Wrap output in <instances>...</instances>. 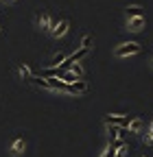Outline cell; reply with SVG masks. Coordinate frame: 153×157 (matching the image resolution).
Returning <instances> with one entry per match:
<instances>
[{"label": "cell", "instance_id": "obj_12", "mask_svg": "<svg viewBox=\"0 0 153 157\" xmlns=\"http://www.w3.org/2000/svg\"><path fill=\"white\" fill-rule=\"evenodd\" d=\"M107 137H109V142L118 140V127L116 124H107Z\"/></svg>", "mask_w": 153, "mask_h": 157}, {"label": "cell", "instance_id": "obj_4", "mask_svg": "<svg viewBox=\"0 0 153 157\" xmlns=\"http://www.w3.org/2000/svg\"><path fill=\"white\" fill-rule=\"evenodd\" d=\"M133 116H105V124H116V127H129Z\"/></svg>", "mask_w": 153, "mask_h": 157}, {"label": "cell", "instance_id": "obj_16", "mask_svg": "<svg viewBox=\"0 0 153 157\" xmlns=\"http://www.w3.org/2000/svg\"><path fill=\"white\" fill-rule=\"evenodd\" d=\"M149 131H151V133H153V122H151V129H149Z\"/></svg>", "mask_w": 153, "mask_h": 157}, {"label": "cell", "instance_id": "obj_13", "mask_svg": "<svg viewBox=\"0 0 153 157\" xmlns=\"http://www.w3.org/2000/svg\"><path fill=\"white\" fill-rule=\"evenodd\" d=\"M18 72H20V76L24 78V81L31 76V70H29V66H26V63H20V66H18Z\"/></svg>", "mask_w": 153, "mask_h": 157}, {"label": "cell", "instance_id": "obj_8", "mask_svg": "<svg viewBox=\"0 0 153 157\" xmlns=\"http://www.w3.org/2000/svg\"><path fill=\"white\" fill-rule=\"evenodd\" d=\"M24 148H26V142L22 140V137H20V140H15V142H13V146H11L13 155H22V153H24Z\"/></svg>", "mask_w": 153, "mask_h": 157}, {"label": "cell", "instance_id": "obj_14", "mask_svg": "<svg viewBox=\"0 0 153 157\" xmlns=\"http://www.w3.org/2000/svg\"><path fill=\"white\" fill-rule=\"evenodd\" d=\"M68 68H70V72H72L74 76H79V78L83 76V70H81V66H79V63H72V66H68Z\"/></svg>", "mask_w": 153, "mask_h": 157}, {"label": "cell", "instance_id": "obj_1", "mask_svg": "<svg viewBox=\"0 0 153 157\" xmlns=\"http://www.w3.org/2000/svg\"><path fill=\"white\" fill-rule=\"evenodd\" d=\"M88 52H90V46H81V48L76 50V52H72L70 57H66V59H64V61H61L59 66H57V68H59V70H64V68H68V66L76 63V61H79V59H83V57H85Z\"/></svg>", "mask_w": 153, "mask_h": 157}, {"label": "cell", "instance_id": "obj_9", "mask_svg": "<svg viewBox=\"0 0 153 157\" xmlns=\"http://www.w3.org/2000/svg\"><path fill=\"white\" fill-rule=\"evenodd\" d=\"M129 133H140V129H142V120L140 118H131V122H129Z\"/></svg>", "mask_w": 153, "mask_h": 157}, {"label": "cell", "instance_id": "obj_7", "mask_svg": "<svg viewBox=\"0 0 153 157\" xmlns=\"http://www.w3.org/2000/svg\"><path fill=\"white\" fill-rule=\"evenodd\" d=\"M68 26H70V22H68V20H61V22H57V26L50 31V33H53V37H57V39H59V37H64V35L68 33Z\"/></svg>", "mask_w": 153, "mask_h": 157}, {"label": "cell", "instance_id": "obj_10", "mask_svg": "<svg viewBox=\"0 0 153 157\" xmlns=\"http://www.w3.org/2000/svg\"><path fill=\"white\" fill-rule=\"evenodd\" d=\"M125 11H127V17H131V15H144V13H142L144 9H142L140 5H131V7H127Z\"/></svg>", "mask_w": 153, "mask_h": 157}, {"label": "cell", "instance_id": "obj_5", "mask_svg": "<svg viewBox=\"0 0 153 157\" xmlns=\"http://www.w3.org/2000/svg\"><path fill=\"white\" fill-rule=\"evenodd\" d=\"M85 92H88V83L81 81V78H76V81L66 85V94H85Z\"/></svg>", "mask_w": 153, "mask_h": 157}, {"label": "cell", "instance_id": "obj_11", "mask_svg": "<svg viewBox=\"0 0 153 157\" xmlns=\"http://www.w3.org/2000/svg\"><path fill=\"white\" fill-rule=\"evenodd\" d=\"M64 59H66V55H64V52H59V55H55V57L50 59V61L46 63V68H57V66H59V63L64 61Z\"/></svg>", "mask_w": 153, "mask_h": 157}, {"label": "cell", "instance_id": "obj_18", "mask_svg": "<svg viewBox=\"0 0 153 157\" xmlns=\"http://www.w3.org/2000/svg\"><path fill=\"white\" fill-rule=\"evenodd\" d=\"M151 63H153V61H151Z\"/></svg>", "mask_w": 153, "mask_h": 157}, {"label": "cell", "instance_id": "obj_6", "mask_svg": "<svg viewBox=\"0 0 153 157\" xmlns=\"http://www.w3.org/2000/svg\"><path fill=\"white\" fill-rule=\"evenodd\" d=\"M144 22H147V20H144V15H131L127 26H129V31H142Z\"/></svg>", "mask_w": 153, "mask_h": 157}, {"label": "cell", "instance_id": "obj_2", "mask_svg": "<svg viewBox=\"0 0 153 157\" xmlns=\"http://www.w3.org/2000/svg\"><path fill=\"white\" fill-rule=\"evenodd\" d=\"M140 44L138 42H129V44H120L116 50H114V55L116 57H127V55H138L140 52Z\"/></svg>", "mask_w": 153, "mask_h": 157}, {"label": "cell", "instance_id": "obj_3", "mask_svg": "<svg viewBox=\"0 0 153 157\" xmlns=\"http://www.w3.org/2000/svg\"><path fill=\"white\" fill-rule=\"evenodd\" d=\"M37 24H40L42 31H53V29L57 26V20H53V17L48 15V11H42L40 15H37Z\"/></svg>", "mask_w": 153, "mask_h": 157}, {"label": "cell", "instance_id": "obj_17", "mask_svg": "<svg viewBox=\"0 0 153 157\" xmlns=\"http://www.w3.org/2000/svg\"><path fill=\"white\" fill-rule=\"evenodd\" d=\"M5 2H15V0H5Z\"/></svg>", "mask_w": 153, "mask_h": 157}, {"label": "cell", "instance_id": "obj_15", "mask_svg": "<svg viewBox=\"0 0 153 157\" xmlns=\"http://www.w3.org/2000/svg\"><path fill=\"white\" fill-rule=\"evenodd\" d=\"M142 142H144L147 146H151V144H153V133H151V131H147V133L142 135Z\"/></svg>", "mask_w": 153, "mask_h": 157}]
</instances>
